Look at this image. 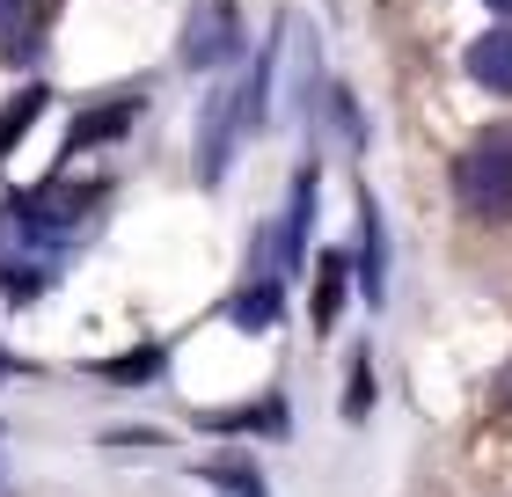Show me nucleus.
I'll return each instance as SVG.
<instances>
[{"label":"nucleus","instance_id":"obj_1","mask_svg":"<svg viewBox=\"0 0 512 497\" xmlns=\"http://www.w3.org/2000/svg\"><path fill=\"white\" fill-rule=\"evenodd\" d=\"M264 96H271V59H256L235 88H220V96L205 103V117H198V183H220L227 176L235 147L264 125Z\"/></svg>","mask_w":512,"mask_h":497},{"label":"nucleus","instance_id":"obj_2","mask_svg":"<svg viewBox=\"0 0 512 497\" xmlns=\"http://www.w3.org/2000/svg\"><path fill=\"white\" fill-rule=\"evenodd\" d=\"M454 191L476 220H505L512 212V125H491L469 154L454 161Z\"/></svg>","mask_w":512,"mask_h":497},{"label":"nucleus","instance_id":"obj_3","mask_svg":"<svg viewBox=\"0 0 512 497\" xmlns=\"http://www.w3.org/2000/svg\"><path fill=\"white\" fill-rule=\"evenodd\" d=\"M242 59V22H235V0H198L191 22H183V66L191 74H213V66Z\"/></svg>","mask_w":512,"mask_h":497},{"label":"nucleus","instance_id":"obj_4","mask_svg":"<svg viewBox=\"0 0 512 497\" xmlns=\"http://www.w3.org/2000/svg\"><path fill=\"white\" fill-rule=\"evenodd\" d=\"M359 293H366V307H381V293H388V242H381V205L374 198L359 205Z\"/></svg>","mask_w":512,"mask_h":497},{"label":"nucleus","instance_id":"obj_5","mask_svg":"<svg viewBox=\"0 0 512 497\" xmlns=\"http://www.w3.org/2000/svg\"><path fill=\"white\" fill-rule=\"evenodd\" d=\"M308 220H315V161L293 176V205H286V227H278V264H300L308 256Z\"/></svg>","mask_w":512,"mask_h":497},{"label":"nucleus","instance_id":"obj_6","mask_svg":"<svg viewBox=\"0 0 512 497\" xmlns=\"http://www.w3.org/2000/svg\"><path fill=\"white\" fill-rule=\"evenodd\" d=\"M469 74L491 88V96H512V30H491L469 44Z\"/></svg>","mask_w":512,"mask_h":497},{"label":"nucleus","instance_id":"obj_7","mask_svg":"<svg viewBox=\"0 0 512 497\" xmlns=\"http://www.w3.org/2000/svg\"><path fill=\"white\" fill-rule=\"evenodd\" d=\"M132 117H139V96H118V103H103V110H81V117H74V139H66V147L81 154V147H96V139H118Z\"/></svg>","mask_w":512,"mask_h":497},{"label":"nucleus","instance_id":"obj_8","mask_svg":"<svg viewBox=\"0 0 512 497\" xmlns=\"http://www.w3.org/2000/svg\"><path fill=\"white\" fill-rule=\"evenodd\" d=\"M278 278H256V286H242L235 300H227V315H235L242 329H278Z\"/></svg>","mask_w":512,"mask_h":497},{"label":"nucleus","instance_id":"obj_9","mask_svg":"<svg viewBox=\"0 0 512 497\" xmlns=\"http://www.w3.org/2000/svg\"><path fill=\"white\" fill-rule=\"evenodd\" d=\"M198 476L213 483L220 497H271V490H264V476H256V461H242V454H220V461H205Z\"/></svg>","mask_w":512,"mask_h":497},{"label":"nucleus","instance_id":"obj_10","mask_svg":"<svg viewBox=\"0 0 512 497\" xmlns=\"http://www.w3.org/2000/svg\"><path fill=\"white\" fill-rule=\"evenodd\" d=\"M161 359H169V351H161V344H139V351H125V359H103L96 373H103V381H161Z\"/></svg>","mask_w":512,"mask_h":497},{"label":"nucleus","instance_id":"obj_11","mask_svg":"<svg viewBox=\"0 0 512 497\" xmlns=\"http://www.w3.org/2000/svg\"><path fill=\"white\" fill-rule=\"evenodd\" d=\"M359 264H344V256H322V286H315V329H330L337 322V307H344V278H352Z\"/></svg>","mask_w":512,"mask_h":497},{"label":"nucleus","instance_id":"obj_12","mask_svg":"<svg viewBox=\"0 0 512 497\" xmlns=\"http://www.w3.org/2000/svg\"><path fill=\"white\" fill-rule=\"evenodd\" d=\"M37 110H44V88H22V96H15L8 110H0V154H8L15 139L30 132V117H37Z\"/></svg>","mask_w":512,"mask_h":497},{"label":"nucleus","instance_id":"obj_13","mask_svg":"<svg viewBox=\"0 0 512 497\" xmlns=\"http://www.w3.org/2000/svg\"><path fill=\"white\" fill-rule=\"evenodd\" d=\"M366 359H374V351H359V359H352V395H344V410H352V417H366V395H374V373H366Z\"/></svg>","mask_w":512,"mask_h":497},{"label":"nucleus","instance_id":"obj_14","mask_svg":"<svg viewBox=\"0 0 512 497\" xmlns=\"http://www.w3.org/2000/svg\"><path fill=\"white\" fill-rule=\"evenodd\" d=\"M498 402H505V410H512V366L498 373Z\"/></svg>","mask_w":512,"mask_h":497},{"label":"nucleus","instance_id":"obj_15","mask_svg":"<svg viewBox=\"0 0 512 497\" xmlns=\"http://www.w3.org/2000/svg\"><path fill=\"white\" fill-rule=\"evenodd\" d=\"M0 476H8V432H0Z\"/></svg>","mask_w":512,"mask_h":497},{"label":"nucleus","instance_id":"obj_16","mask_svg":"<svg viewBox=\"0 0 512 497\" xmlns=\"http://www.w3.org/2000/svg\"><path fill=\"white\" fill-rule=\"evenodd\" d=\"M483 8H498V15H512V0H483Z\"/></svg>","mask_w":512,"mask_h":497}]
</instances>
